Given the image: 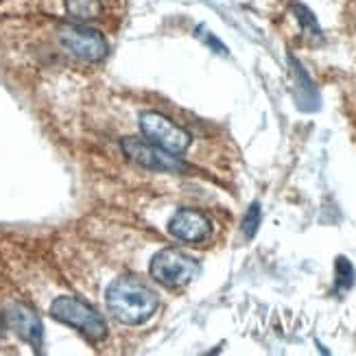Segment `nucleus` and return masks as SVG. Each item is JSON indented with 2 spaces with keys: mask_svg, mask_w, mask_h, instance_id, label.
<instances>
[{
  "mask_svg": "<svg viewBox=\"0 0 356 356\" xmlns=\"http://www.w3.org/2000/svg\"><path fill=\"white\" fill-rule=\"evenodd\" d=\"M149 273L162 286H184L197 277L199 262L181 250H162L151 258Z\"/></svg>",
  "mask_w": 356,
  "mask_h": 356,
  "instance_id": "obj_3",
  "label": "nucleus"
},
{
  "mask_svg": "<svg viewBox=\"0 0 356 356\" xmlns=\"http://www.w3.org/2000/svg\"><path fill=\"white\" fill-rule=\"evenodd\" d=\"M105 304L118 321L138 326L151 319L158 308V298L145 282L136 277H118L105 293Z\"/></svg>",
  "mask_w": 356,
  "mask_h": 356,
  "instance_id": "obj_1",
  "label": "nucleus"
},
{
  "mask_svg": "<svg viewBox=\"0 0 356 356\" xmlns=\"http://www.w3.org/2000/svg\"><path fill=\"white\" fill-rule=\"evenodd\" d=\"M258 225H260V206L258 204H252L250 210H247L245 219H243V232L247 238H252L256 232H258Z\"/></svg>",
  "mask_w": 356,
  "mask_h": 356,
  "instance_id": "obj_11",
  "label": "nucleus"
},
{
  "mask_svg": "<svg viewBox=\"0 0 356 356\" xmlns=\"http://www.w3.org/2000/svg\"><path fill=\"white\" fill-rule=\"evenodd\" d=\"M5 321L7 326L22 337L26 343H31L35 350L42 348V337H44V328H42V319L38 317V313L33 308H29L26 304H9L5 311Z\"/></svg>",
  "mask_w": 356,
  "mask_h": 356,
  "instance_id": "obj_8",
  "label": "nucleus"
},
{
  "mask_svg": "<svg viewBox=\"0 0 356 356\" xmlns=\"http://www.w3.org/2000/svg\"><path fill=\"white\" fill-rule=\"evenodd\" d=\"M59 44L64 49L83 61H101L107 55V42L99 31L83 24H64L57 31Z\"/></svg>",
  "mask_w": 356,
  "mask_h": 356,
  "instance_id": "obj_5",
  "label": "nucleus"
},
{
  "mask_svg": "<svg viewBox=\"0 0 356 356\" xmlns=\"http://www.w3.org/2000/svg\"><path fill=\"white\" fill-rule=\"evenodd\" d=\"M337 284L341 289H350L354 284V269L348 258H337Z\"/></svg>",
  "mask_w": 356,
  "mask_h": 356,
  "instance_id": "obj_10",
  "label": "nucleus"
},
{
  "mask_svg": "<svg viewBox=\"0 0 356 356\" xmlns=\"http://www.w3.org/2000/svg\"><path fill=\"white\" fill-rule=\"evenodd\" d=\"M51 315L57 321L66 323V326H72L74 330H79L83 337L90 339V341H101V339L107 337L105 319L95 311V308L76 298H70V296L57 298L51 304Z\"/></svg>",
  "mask_w": 356,
  "mask_h": 356,
  "instance_id": "obj_2",
  "label": "nucleus"
},
{
  "mask_svg": "<svg viewBox=\"0 0 356 356\" xmlns=\"http://www.w3.org/2000/svg\"><path fill=\"white\" fill-rule=\"evenodd\" d=\"M168 232L181 243H204L212 234V223L210 219L199 210L181 208L173 214V219L168 221Z\"/></svg>",
  "mask_w": 356,
  "mask_h": 356,
  "instance_id": "obj_7",
  "label": "nucleus"
},
{
  "mask_svg": "<svg viewBox=\"0 0 356 356\" xmlns=\"http://www.w3.org/2000/svg\"><path fill=\"white\" fill-rule=\"evenodd\" d=\"M64 3H66V11L74 20H81V22L99 18V13H101L99 0H64Z\"/></svg>",
  "mask_w": 356,
  "mask_h": 356,
  "instance_id": "obj_9",
  "label": "nucleus"
},
{
  "mask_svg": "<svg viewBox=\"0 0 356 356\" xmlns=\"http://www.w3.org/2000/svg\"><path fill=\"white\" fill-rule=\"evenodd\" d=\"M3 332H5V319L0 317V334H3Z\"/></svg>",
  "mask_w": 356,
  "mask_h": 356,
  "instance_id": "obj_12",
  "label": "nucleus"
},
{
  "mask_svg": "<svg viewBox=\"0 0 356 356\" xmlns=\"http://www.w3.org/2000/svg\"><path fill=\"white\" fill-rule=\"evenodd\" d=\"M140 129L151 145L173 153V156H179L191 145V134L158 112H145L140 116Z\"/></svg>",
  "mask_w": 356,
  "mask_h": 356,
  "instance_id": "obj_4",
  "label": "nucleus"
},
{
  "mask_svg": "<svg viewBox=\"0 0 356 356\" xmlns=\"http://www.w3.org/2000/svg\"><path fill=\"white\" fill-rule=\"evenodd\" d=\"M122 153L136 164H140L151 171H164V173H181L184 171V162L156 145H151L149 140H138V138H125L120 143Z\"/></svg>",
  "mask_w": 356,
  "mask_h": 356,
  "instance_id": "obj_6",
  "label": "nucleus"
}]
</instances>
